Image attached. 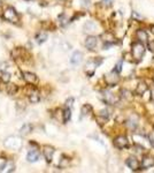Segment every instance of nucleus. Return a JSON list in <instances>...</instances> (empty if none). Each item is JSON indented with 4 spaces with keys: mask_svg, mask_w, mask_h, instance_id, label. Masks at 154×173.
Instances as JSON below:
<instances>
[{
    "mask_svg": "<svg viewBox=\"0 0 154 173\" xmlns=\"http://www.w3.org/2000/svg\"><path fill=\"white\" fill-rule=\"evenodd\" d=\"M2 17H3L6 21L12 22V23H17V22H19V15H17L16 10H15L14 8H12V7L7 8V9L3 12Z\"/></svg>",
    "mask_w": 154,
    "mask_h": 173,
    "instance_id": "1",
    "label": "nucleus"
},
{
    "mask_svg": "<svg viewBox=\"0 0 154 173\" xmlns=\"http://www.w3.org/2000/svg\"><path fill=\"white\" fill-rule=\"evenodd\" d=\"M144 53H145V47H144L143 43L138 42V43H133L132 44V56H133V58L137 61H139L142 59V57L144 56Z\"/></svg>",
    "mask_w": 154,
    "mask_h": 173,
    "instance_id": "2",
    "label": "nucleus"
},
{
    "mask_svg": "<svg viewBox=\"0 0 154 173\" xmlns=\"http://www.w3.org/2000/svg\"><path fill=\"white\" fill-rule=\"evenodd\" d=\"M23 75V79L27 83H30V84H37L38 82V77L33 74V73H30V72H23L22 73Z\"/></svg>",
    "mask_w": 154,
    "mask_h": 173,
    "instance_id": "3",
    "label": "nucleus"
},
{
    "mask_svg": "<svg viewBox=\"0 0 154 173\" xmlns=\"http://www.w3.org/2000/svg\"><path fill=\"white\" fill-rule=\"evenodd\" d=\"M54 148L53 146H51V145H45L44 146V156H45V158H46V160L48 162V163H51L52 162V158H53V155H54Z\"/></svg>",
    "mask_w": 154,
    "mask_h": 173,
    "instance_id": "4",
    "label": "nucleus"
},
{
    "mask_svg": "<svg viewBox=\"0 0 154 173\" xmlns=\"http://www.w3.org/2000/svg\"><path fill=\"white\" fill-rule=\"evenodd\" d=\"M128 139L125 136H119L114 140V145L119 149H123V148H126L128 146Z\"/></svg>",
    "mask_w": 154,
    "mask_h": 173,
    "instance_id": "5",
    "label": "nucleus"
},
{
    "mask_svg": "<svg viewBox=\"0 0 154 173\" xmlns=\"http://www.w3.org/2000/svg\"><path fill=\"white\" fill-rule=\"evenodd\" d=\"M154 166V158L153 157H151V156H146V157H144L143 158V160H142V169L143 170H146V169H150V167H152Z\"/></svg>",
    "mask_w": 154,
    "mask_h": 173,
    "instance_id": "6",
    "label": "nucleus"
},
{
    "mask_svg": "<svg viewBox=\"0 0 154 173\" xmlns=\"http://www.w3.org/2000/svg\"><path fill=\"white\" fill-rule=\"evenodd\" d=\"M126 165L131 169V170H133V171H137L138 169H139V162H138V159L136 158V157H129L128 159H126Z\"/></svg>",
    "mask_w": 154,
    "mask_h": 173,
    "instance_id": "7",
    "label": "nucleus"
},
{
    "mask_svg": "<svg viewBox=\"0 0 154 173\" xmlns=\"http://www.w3.org/2000/svg\"><path fill=\"white\" fill-rule=\"evenodd\" d=\"M97 38L94 36H89L86 39H85V46L89 49V50H94V47L97 46Z\"/></svg>",
    "mask_w": 154,
    "mask_h": 173,
    "instance_id": "8",
    "label": "nucleus"
},
{
    "mask_svg": "<svg viewBox=\"0 0 154 173\" xmlns=\"http://www.w3.org/2000/svg\"><path fill=\"white\" fill-rule=\"evenodd\" d=\"M27 159H28V162H30V163L37 162V160L39 159V152L36 151V150H31V151L28 152V155H27Z\"/></svg>",
    "mask_w": 154,
    "mask_h": 173,
    "instance_id": "9",
    "label": "nucleus"
},
{
    "mask_svg": "<svg viewBox=\"0 0 154 173\" xmlns=\"http://www.w3.org/2000/svg\"><path fill=\"white\" fill-rule=\"evenodd\" d=\"M117 81H119V77L116 76V74H114V72H112L110 74H108V75L106 76V82H107L109 86H114V84H116Z\"/></svg>",
    "mask_w": 154,
    "mask_h": 173,
    "instance_id": "10",
    "label": "nucleus"
},
{
    "mask_svg": "<svg viewBox=\"0 0 154 173\" xmlns=\"http://www.w3.org/2000/svg\"><path fill=\"white\" fill-rule=\"evenodd\" d=\"M82 60H83V54H82L81 52H75V53L71 56V59H70L71 63H74V65H78V63H81Z\"/></svg>",
    "mask_w": 154,
    "mask_h": 173,
    "instance_id": "11",
    "label": "nucleus"
},
{
    "mask_svg": "<svg viewBox=\"0 0 154 173\" xmlns=\"http://www.w3.org/2000/svg\"><path fill=\"white\" fill-rule=\"evenodd\" d=\"M105 100H106V103H108V104H115L119 99H117L112 92H106V93H105Z\"/></svg>",
    "mask_w": 154,
    "mask_h": 173,
    "instance_id": "12",
    "label": "nucleus"
},
{
    "mask_svg": "<svg viewBox=\"0 0 154 173\" xmlns=\"http://www.w3.org/2000/svg\"><path fill=\"white\" fill-rule=\"evenodd\" d=\"M146 90H147V84L145 82H139V84L137 86V89H136V93L140 96V95L145 93Z\"/></svg>",
    "mask_w": 154,
    "mask_h": 173,
    "instance_id": "13",
    "label": "nucleus"
},
{
    "mask_svg": "<svg viewBox=\"0 0 154 173\" xmlns=\"http://www.w3.org/2000/svg\"><path fill=\"white\" fill-rule=\"evenodd\" d=\"M137 37H138V39L140 40V43H145V42H147V39H148L147 33H146L144 30H139V31L137 32Z\"/></svg>",
    "mask_w": 154,
    "mask_h": 173,
    "instance_id": "14",
    "label": "nucleus"
},
{
    "mask_svg": "<svg viewBox=\"0 0 154 173\" xmlns=\"http://www.w3.org/2000/svg\"><path fill=\"white\" fill-rule=\"evenodd\" d=\"M46 39H47V33H45V32H39L36 36V40L38 44H43L44 42H46Z\"/></svg>",
    "mask_w": 154,
    "mask_h": 173,
    "instance_id": "15",
    "label": "nucleus"
},
{
    "mask_svg": "<svg viewBox=\"0 0 154 173\" xmlns=\"http://www.w3.org/2000/svg\"><path fill=\"white\" fill-rule=\"evenodd\" d=\"M29 100H30L31 103H38L39 102V93H38V91H32L30 93V96H29Z\"/></svg>",
    "mask_w": 154,
    "mask_h": 173,
    "instance_id": "16",
    "label": "nucleus"
},
{
    "mask_svg": "<svg viewBox=\"0 0 154 173\" xmlns=\"http://www.w3.org/2000/svg\"><path fill=\"white\" fill-rule=\"evenodd\" d=\"M31 130H32V126H31V125H24V126L21 128L20 132H21L22 135H27L28 133H30Z\"/></svg>",
    "mask_w": 154,
    "mask_h": 173,
    "instance_id": "17",
    "label": "nucleus"
},
{
    "mask_svg": "<svg viewBox=\"0 0 154 173\" xmlns=\"http://www.w3.org/2000/svg\"><path fill=\"white\" fill-rule=\"evenodd\" d=\"M70 116H71V111H70V109L67 107V109L63 111V121H64V122L69 121V120H70Z\"/></svg>",
    "mask_w": 154,
    "mask_h": 173,
    "instance_id": "18",
    "label": "nucleus"
},
{
    "mask_svg": "<svg viewBox=\"0 0 154 173\" xmlns=\"http://www.w3.org/2000/svg\"><path fill=\"white\" fill-rule=\"evenodd\" d=\"M16 91H17V86H15V84H8L7 86V92L9 95H14Z\"/></svg>",
    "mask_w": 154,
    "mask_h": 173,
    "instance_id": "19",
    "label": "nucleus"
},
{
    "mask_svg": "<svg viewBox=\"0 0 154 173\" xmlns=\"http://www.w3.org/2000/svg\"><path fill=\"white\" fill-rule=\"evenodd\" d=\"M9 80H10V74H9V73L3 72V73H2V75H1V81H2V82H5V83H8V82H9Z\"/></svg>",
    "mask_w": 154,
    "mask_h": 173,
    "instance_id": "20",
    "label": "nucleus"
},
{
    "mask_svg": "<svg viewBox=\"0 0 154 173\" xmlns=\"http://www.w3.org/2000/svg\"><path fill=\"white\" fill-rule=\"evenodd\" d=\"M73 103H74V99H73V98H69V99L66 102V106H67L68 109H71V106H73Z\"/></svg>",
    "mask_w": 154,
    "mask_h": 173,
    "instance_id": "21",
    "label": "nucleus"
},
{
    "mask_svg": "<svg viewBox=\"0 0 154 173\" xmlns=\"http://www.w3.org/2000/svg\"><path fill=\"white\" fill-rule=\"evenodd\" d=\"M121 66H122V65H121V62H120V63H117V65L115 66V69H114L113 72H115V73H120V72H121Z\"/></svg>",
    "mask_w": 154,
    "mask_h": 173,
    "instance_id": "22",
    "label": "nucleus"
},
{
    "mask_svg": "<svg viewBox=\"0 0 154 173\" xmlns=\"http://www.w3.org/2000/svg\"><path fill=\"white\" fill-rule=\"evenodd\" d=\"M147 46H148V50H150V51L154 52V42H148Z\"/></svg>",
    "mask_w": 154,
    "mask_h": 173,
    "instance_id": "23",
    "label": "nucleus"
},
{
    "mask_svg": "<svg viewBox=\"0 0 154 173\" xmlns=\"http://www.w3.org/2000/svg\"><path fill=\"white\" fill-rule=\"evenodd\" d=\"M112 2H113V0H102V3H104L105 6H110Z\"/></svg>",
    "mask_w": 154,
    "mask_h": 173,
    "instance_id": "24",
    "label": "nucleus"
},
{
    "mask_svg": "<svg viewBox=\"0 0 154 173\" xmlns=\"http://www.w3.org/2000/svg\"><path fill=\"white\" fill-rule=\"evenodd\" d=\"M151 100L154 103V84L151 86Z\"/></svg>",
    "mask_w": 154,
    "mask_h": 173,
    "instance_id": "25",
    "label": "nucleus"
},
{
    "mask_svg": "<svg viewBox=\"0 0 154 173\" xmlns=\"http://www.w3.org/2000/svg\"><path fill=\"white\" fill-rule=\"evenodd\" d=\"M151 144H152V145L154 146V140H153V139H151Z\"/></svg>",
    "mask_w": 154,
    "mask_h": 173,
    "instance_id": "26",
    "label": "nucleus"
},
{
    "mask_svg": "<svg viewBox=\"0 0 154 173\" xmlns=\"http://www.w3.org/2000/svg\"><path fill=\"white\" fill-rule=\"evenodd\" d=\"M151 31H152V33H153V35H154V26H153V27H152V28H151Z\"/></svg>",
    "mask_w": 154,
    "mask_h": 173,
    "instance_id": "27",
    "label": "nucleus"
},
{
    "mask_svg": "<svg viewBox=\"0 0 154 173\" xmlns=\"http://www.w3.org/2000/svg\"><path fill=\"white\" fill-rule=\"evenodd\" d=\"M0 7H1V0H0Z\"/></svg>",
    "mask_w": 154,
    "mask_h": 173,
    "instance_id": "28",
    "label": "nucleus"
},
{
    "mask_svg": "<svg viewBox=\"0 0 154 173\" xmlns=\"http://www.w3.org/2000/svg\"><path fill=\"white\" fill-rule=\"evenodd\" d=\"M153 129H154V127H153Z\"/></svg>",
    "mask_w": 154,
    "mask_h": 173,
    "instance_id": "29",
    "label": "nucleus"
}]
</instances>
